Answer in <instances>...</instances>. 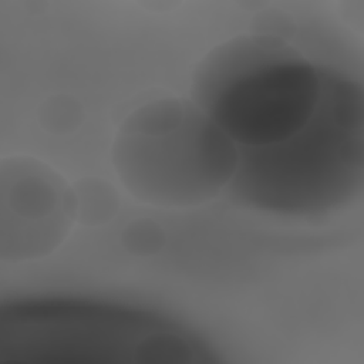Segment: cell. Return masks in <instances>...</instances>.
Listing matches in <instances>:
<instances>
[{
  "label": "cell",
  "instance_id": "cell-1",
  "mask_svg": "<svg viewBox=\"0 0 364 364\" xmlns=\"http://www.w3.org/2000/svg\"><path fill=\"white\" fill-rule=\"evenodd\" d=\"M361 185V90L323 73L321 97L309 122L277 144L239 148L229 191L255 209L318 215L348 203Z\"/></svg>",
  "mask_w": 364,
  "mask_h": 364
},
{
  "label": "cell",
  "instance_id": "cell-2",
  "mask_svg": "<svg viewBox=\"0 0 364 364\" xmlns=\"http://www.w3.org/2000/svg\"><path fill=\"white\" fill-rule=\"evenodd\" d=\"M323 73L296 48L245 36L215 48L198 67L192 101L237 146L277 144L313 117Z\"/></svg>",
  "mask_w": 364,
  "mask_h": 364
},
{
  "label": "cell",
  "instance_id": "cell-3",
  "mask_svg": "<svg viewBox=\"0 0 364 364\" xmlns=\"http://www.w3.org/2000/svg\"><path fill=\"white\" fill-rule=\"evenodd\" d=\"M239 148L193 102L161 100L135 111L114 144V165L138 199L200 205L229 186Z\"/></svg>",
  "mask_w": 364,
  "mask_h": 364
},
{
  "label": "cell",
  "instance_id": "cell-4",
  "mask_svg": "<svg viewBox=\"0 0 364 364\" xmlns=\"http://www.w3.org/2000/svg\"><path fill=\"white\" fill-rule=\"evenodd\" d=\"M11 245L23 235L13 257L51 250L65 236L74 215L70 192L51 171L37 164L11 166Z\"/></svg>",
  "mask_w": 364,
  "mask_h": 364
}]
</instances>
